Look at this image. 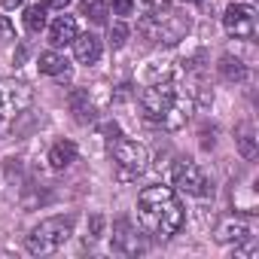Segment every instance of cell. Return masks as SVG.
Segmentation results:
<instances>
[{"instance_id": "cell-1", "label": "cell", "mask_w": 259, "mask_h": 259, "mask_svg": "<svg viewBox=\"0 0 259 259\" xmlns=\"http://www.w3.org/2000/svg\"><path fill=\"white\" fill-rule=\"evenodd\" d=\"M138 220L153 238L168 241L183 229L186 210H183L174 186H147L138 195Z\"/></svg>"}, {"instance_id": "cell-2", "label": "cell", "mask_w": 259, "mask_h": 259, "mask_svg": "<svg viewBox=\"0 0 259 259\" xmlns=\"http://www.w3.org/2000/svg\"><path fill=\"white\" fill-rule=\"evenodd\" d=\"M141 110L150 122H159L165 128H180L192 116V101L171 79H162V82H150L141 92Z\"/></svg>"}, {"instance_id": "cell-3", "label": "cell", "mask_w": 259, "mask_h": 259, "mask_svg": "<svg viewBox=\"0 0 259 259\" xmlns=\"http://www.w3.org/2000/svg\"><path fill=\"white\" fill-rule=\"evenodd\" d=\"M138 31H141L150 43H168V46H174V43H180V40L189 34V19H186V16H177V13L168 7V10H162V13H147V16H141Z\"/></svg>"}, {"instance_id": "cell-4", "label": "cell", "mask_w": 259, "mask_h": 259, "mask_svg": "<svg viewBox=\"0 0 259 259\" xmlns=\"http://www.w3.org/2000/svg\"><path fill=\"white\" fill-rule=\"evenodd\" d=\"M70 235H73V220L70 217H49V220H43L40 226L31 229V235H28L25 244H28V253L49 256V253L61 250Z\"/></svg>"}, {"instance_id": "cell-5", "label": "cell", "mask_w": 259, "mask_h": 259, "mask_svg": "<svg viewBox=\"0 0 259 259\" xmlns=\"http://www.w3.org/2000/svg\"><path fill=\"white\" fill-rule=\"evenodd\" d=\"M110 156L116 165V180L122 183H132L147 171V150L138 141H128L122 135L110 138Z\"/></svg>"}, {"instance_id": "cell-6", "label": "cell", "mask_w": 259, "mask_h": 259, "mask_svg": "<svg viewBox=\"0 0 259 259\" xmlns=\"http://www.w3.org/2000/svg\"><path fill=\"white\" fill-rule=\"evenodd\" d=\"M171 186L174 189H180V192H186V195H195V198H201V195H207V177L201 174V168L195 165V162H177L174 168H171Z\"/></svg>"}, {"instance_id": "cell-7", "label": "cell", "mask_w": 259, "mask_h": 259, "mask_svg": "<svg viewBox=\"0 0 259 259\" xmlns=\"http://www.w3.org/2000/svg\"><path fill=\"white\" fill-rule=\"evenodd\" d=\"M223 28L235 40H250L256 34V10L247 4H232L223 16Z\"/></svg>"}, {"instance_id": "cell-8", "label": "cell", "mask_w": 259, "mask_h": 259, "mask_svg": "<svg viewBox=\"0 0 259 259\" xmlns=\"http://www.w3.org/2000/svg\"><path fill=\"white\" fill-rule=\"evenodd\" d=\"M31 89L19 79H7L0 76V116H16L22 110L31 107Z\"/></svg>"}, {"instance_id": "cell-9", "label": "cell", "mask_w": 259, "mask_h": 259, "mask_svg": "<svg viewBox=\"0 0 259 259\" xmlns=\"http://www.w3.org/2000/svg\"><path fill=\"white\" fill-rule=\"evenodd\" d=\"M113 250H119V253H141L144 250L138 232L132 229V223H128V220H119L113 226Z\"/></svg>"}, {"instance_id": "cell-10", "label": "cell", "mask_w": 259, "mask_h": 259, "mask_svg": "<svg viewBox=\"0 0 259 259\" xmlns=\"http://www.w3.org/2000/svg\"><path fill=\"white\" fill-rule=\"evenodd\" d=\"M76 19L73 16H58L52 25H49V43L52 46H67L76 40Z\"/></svg>"}, {"instance_id": "cell-11", "label": "cell", "mask_w": 259, "mask_h": 259, "mask_svg": "<svg viewBox=\"0 0 259 259\" xmlns=\"http://www.w3.org/2000/svg\"><path fill=\"white\" fill-rule=\"evenodd\" d=\"M73 55L79 64H95L101 58V40L95 34H76L73 40Z\"/></svg>"}, {"instance_id": "cell-12", "label": "cell", "mask_w": 259, "mask_h": 259, "mask_svg": "<svg viewBox=\"0 0 259 259\" xmlns=\"http://www.w3.org/2000/svg\"><path fill=\"white\" fill-rule=\"evenodd\" d=\"M76 162V144L73 141H58V144H52V150H49V165L55 168V171H64V168H70Z\"/></svg>"}, {"instance_id": "cell-13", "label": "cell", "mask_w": 259, "mask_h": 259, "mask_svg": "<svg viewBox=\"0 0 259 259\" xmlns=\"http://www.w3.org/2000/svg\"><path fill=\"white\" fill-rule=\"evenodd\" d=\"M70 110H73V119H76L79 125H89V122H95V119H98V113H95V104H92L89 92H73V95H70Z\"/></svg>"}, {"instance_id": "cell-14", "label": "cell", "mask_w": 259, "mask_h": 259, "mask_svg": "<svg viewBox=\"0 0 259 259\" xmlns=\"http://www.w3.org/2000/svg\"><path fill=\"white\" fill-rule=\"evenodd\" d=\"M37 67H40V73H46V76H61V79L70 76L67 61H64V55H58V52H40Z\"/></svg>"}, {"instance_id": "cell-15", "label": "cell", "mask_w": 259, "mask_h": 259, "mask_svg": "<svg viewBox=\"0 0 259 259\" xmlns=\"http://www.w3.org/2000/svg\"><path fill=\"white\" fill-rule=\"evenodd\" d=\"M217 70H220V76H223L226 82H244V79H247V67H244V61L235 58V55H223L220 64H217Z\"/></svg>"}, {"instance_id": "cell-16", "label": "cell", "mask_w": 259, "mask_h": 259, "mask_svg": "<svg viewBox=\"0 0 259 259\" xmlns=\"http://www.w3.org/2000/svg\"><path fill=\"white\" fill-rule=\"evenodd\" d=\"M25 28H28L31 34H40V31L46 28V7H43V4L25 10Z\"/></svg>"}, {"instance_id": "cell-17", "label": "cell", "mask_w": 259, "mask_h": 259, "mask_svg": "<svg viewBox=\"0 0 259 259\" xmlns=\"http://www.w3.org/2000/svg\"><path fill=\"white\" fill-rule=\"evenodd\" d=\"M235 141H238V150H241L244 159H253V156H256V138H253V128H250L247 122L238 128V138H235Z\"/></svg>"}, {"instance_id": "cell-18", "label": "cell", "mask_w": 259, "mask_h": 259, "mask_svg": "<svg viewBox=\"0 0 259 259\" xmlns=\"http://www.w3.org/2000/svg\"><path fill=\"white\" fill-rule=\"evenodd\" d=\"M250 238V229L244 226V223H229V226H223L220 229V235H217V241H235V244H241V241H247Z\"/></svg>"}, {"instance_id": "cell-19", "label": "cell", "mask_w": 259, "mask_h": 259, "mask_svg": "<svg viewBox=\"0 0 259 259\" xmlns=\"http://www.w3.org/2000/svg\"><path fill=\"white\" fill-rule=\"evenodd\" d=\"M82 16H89L95 25H107L110 7H107V4H101V0H92V4H82Z\"/></svg>"}, {"instance_id": "cell-20", "label": "cell", "mask_w": 259, "mask_h": 259, "mask_svg": "<svg viewBox=\"0 0 259 259\" xmlns=\"http://www.w3.org/2000/svg\"><path fill=\"white\" fill-rule=\"evenodd\" d=\"M162 79H171V64L168 61H153L147 67V85L150 82H162Z\"/></svg>"}, {"instance_id": "cell-21", "label": "cell", "mask_w": 259, "mask_h": 259, "mask_svg": "<svg viewBox=\"0 0 259 259\" xmlns=\"http://www.w3.org/2000/svg\"><path fill=\"white\" fill-rule=\"evenodd\" d=\"M125 40H128V25H125V22L110 25V46H113V49H122Z\"/></svg>"}, {"instance_id": "cell-22", "label": "cell", "mask_w": 259, "mask_h": 259, "mask_svg": "<svg viewBox=\"0 0 259 259\" xmlns=\"http://www.w3.org/2000/svg\"><path fill=\"white\" fill-rule=\"evenodd\" d=\"M13 37H16L13 22H10L7 16H0V43H7V40H13Z\"/></svg>"}, {"instance_id": "cell-23", "label": "cell", "mask_w": 259, "mask_h": 259, "mask_svg": "<svg viewBox=\"0 0 259 259\" xmlns=\"http://www.w3.org/2000/svg\"><path fill=\"white\" fill-rule=\"evenodd\" d=\"M113 13L116 16H132L135 13V0H113Z\"/></svg>"}, {"instance_id": "cell-24", "label": "cell", "mask_w": 259, "mask_h": 259, "mask_svg": "<svg viewBox=\"0 0 259 259\" xmlns=\"http://www.w3.org/2000/svg\"><path fill=\"white\" fill-rule=\"evenodd\" d=\"M101 235H104V217L95 213V217L89 220V238H101Z\"/></svg>"}, {"instance_id": "cell-25", "label": "cell", "mask_w": 259, "mask_h": 259, "mask_svg": "<svg viewBox=\"0 0 259 259\" xmlns=\"http://www.w3.org/2000/svg\"><path fill=\"white\" fill-rule=\"evenodd\" d=\"M67 4H70V0H43V7H46V10H61V13L67 10Z\"/></svg>"}, {"instance_id": "cell-26", "label": "cell", "mask_w": 259, "mask_h": 259, "mask_svg": "<svg viewBox=\"0 0 259 259\" xmlns=\"http://www.w3.org/2000/svg\"><path fill=\"white\" fill-rule=\"evenodd\" d=\"M0 7H4V10H19L22 0H0Z\"/></svg>"}, {"instance_id": "cell-27", "label": "cell", "mask_w": 259, "mask_h": 259, "mask_svg": "<svg viewBox=\"0 0 259 259\" xmlns=\"http://www.w3.org/2000/svg\"><path fill=\"white\" fill-rule=\"evenodd\" d=\"M183 4H201V0H183Z\"/></svg>"}]
</instances>
